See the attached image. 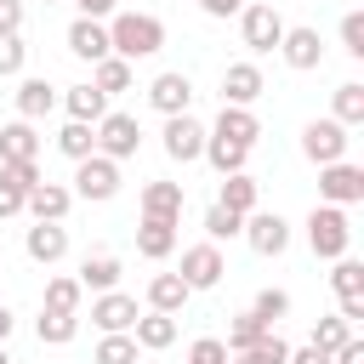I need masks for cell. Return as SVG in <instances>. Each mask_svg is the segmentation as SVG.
Here are the masks:
<instances>
[{"label":"cell","mask_w":364,"mask_h":364,"mask_svg":"<svg viewBox=\"0 0 364 364\" xmlns=\"http://www.w3.org/2000/svg\"><path fill=\"white\" fill-rule=\"evenodd\" d=\"M23 250H28L40 267H57V262L68 256V228H63V222H34V228L23 233Z\"/></svg>","instance_id":"2e32d148"},{"label":"cell","mask_w":364,"mask_h":364,"mask_svg":"<svg viewBox=\"0 0 364 364\" xmlns=\"http://www.w3.org/2000/svg\"><path fill=\"white\" fill-rule=\"evenodd\" d=\"M239 239H245L256 256H284V250H290V222H284L279 210H262V205H256V210L245 216Z\"/></svg>","instance_id":"8992f818"},{"label":"cell","mask_w":364,"mask_h":364,"mask_svg":"<svg viewBox=\"0 0 364 364\" xmlns=\"http://www.w3.org/2000/svg\"><path fill=\"white\" fill-rule=\"evenodd\" d=\"M68 51L74 57H85V63H102L114 46H108V23H97V17H74L68 23Z\"/></svg>","instance_id":"e0dca14e"},{"label":"cell","mask_w":364,"mask_h":364,"mask_svg":"<svg viewBox=\"0 0 364 364\" xmlns=\"http://www.w3.org/2000/svg\"><path fill=\"white\" fill-rule=\"evenodd\" d=\"M284 17H279V6H239V40H245V51L250 57H267V51H279V40H284Z\"/></svg>","instance_id":"3957f363"},{"label":"cell","mask_w":364,"mask_h":364,"mask_svg":"<svg viewBox=\"0 0 364 364\" xmlns=\"http://www.w3.org/2000/svg\"><path fill=\"white\" fill-rule=\"evenodd\" d=\"M330 364H364V341H358V336H347V341L330 353Z\"/></svg>","instance_id":"bcb514c9"},{"label":"cell","mask_w":364,"mask_h":364,"mask_svg":"<svg viewBox=\"0 0 364 364\" xmlns=\"http://www.w3.org/2000/svg\"><path fill=\"white\" fill-rule=\"evenodd\" d=\"M284 364H330V353H318V347L307 341V347H290V358H284Z\"/></svg>","instance_id":"681fc988"},{"label":"cell","mask_w":364,"mask_h":364,"mask_svg":"<svg viewBox=\"0 0 364 364\" xmlns=\"http://www.w3.org/2000/svg\"><path fill=\"white\" fill-rule=\"evenodd\" d=\"M68 205H74V188H63V182H34L28 193H23V210L34 216V222H63L68 216Z\"/></svg>","instance_id":"4fadbf2b"},{"label":"cell","mask_w":364,"mask_h":364,"mask_svg":"<svg viewBox=\"0 0 364 364\" xmlns=\"http://www.w3.org/2000/svg\"><path fill=\"white\" fill-rule=\"evenodd\" d=\"M0 159H40V131H34V119L0 125Z\"/></svg>","instance_id":"d4e9b609"},{"label":"cell","mask_w":364,"mask_h":364,"mask_svg":"<svg viewBox=\"0 0 364 364\" xmlns=\"http://www.w3.org/2000/svg\"><path fill=\"white\" fill-rule=\"evenodd\" d=\"M341 51L347 57H364V11H347L341 17Z\"/></svg>","instance_id":"ee69618b"},{"label":"cell","mask_w":364,"mask_h":364,"mask_svg":"<svg viewBox=\"0 0 364 364\" xmlns=\"http://www.w3.org/2000/svg\"><path fill=\"white\" fill-rule=\"evenodd\" d=\"M250 313H256V318H262V324H279V318H284V313H290V296H284V290H273V284H267V290H256V301H250Z\"/></svg>","instance_id":"60d3db41"},{"label":"cell","mask_w":364,"mask_h":364,"mask_svg":"<svg viewBox=\"0 0 364 364\" xmlns=\"http://www.w3.org/2000/svg\"><path fill=\"white\" fill-rule=\"evenodd\" d=\"M307 250L318 262H336V256L353 250V222H347L341 205H313L307 210Z\"/></svg>","instance_id":"7a4b0ae2"},{"label":"cell","mask_w":364,"mask_h":364,"mask_svg":"<svg viewBox=\"0 0 364 364\" xmlns=\"http://www.w3.org/2000/svg\"><path fill=\"white\" fill-rule=\"evenodd\" d=\"M347 336H353V324H347L341 313H330V318H318V324H313V336H307V341H313L318 353H336Z\"/></svg>","instance_id":"74e56055"},{"label":"cell","mask_w":364,"mask_h":364,"mask_svg":"<svg viewBox=\"0 0 364 364\" xmlns=\"http://www.w3.org/2000/svg\"><path fill=\"white\" fill-rule=\"evenodd\" d=\"M176 273H182V284H188V290H210V284H222V273H228L222 245H210V239H205V245H188Z\"/></svg>","instance_id":"9c48e42d"},{"label":"cell","mask_w":364,"mask_h":364,"mask_svg":"<svg viewBox=\"0 0 364 364\" xmlns=\"http://www.w3.org/2000/svg\"><path fill=\"white\" fill-rule=\"evenodd\" d=\"M0 364H11V353H6V341H0Z\"/></svg>","instance_id":"f5cc1de1"},{"label":"cell","mask_w":364,"mask_h":364,"mask_svg":"<svg viewBox=\"0 0 364 364\" xmlns=\"http://www.w3.org/2000/svg\"><path fill=\"white\" fill-rule=\"evenodd\" d=\"M171 250H176V222H165V216H142V222H136V256L165 262Z\"/></svg>","instance_id":"ffe728a7"},{"label":"cell","mask_w":364,"mask_h":364,"mask_svg":"<svg viewBox=\"0 0 364 364\" xmlns=\"http://www.w3.org/2000/svg\"><path fill=\"white\" fill-rule=\"evenodd\" d=\"M330 290H336V296H364V262H358V256H336Z\"/></svg>","instance_id":"8d00e7d4"},{"label":"cell","mask_w":364,"mask_h":364,"mask_svg":"<svg viewBox=\"0 0 364 364\" xmlns=\"http://www.w3.org/2000/svg\"><path fill=\"white\" fill-rule=\"evenodd\" d=\"M188 364H228V341L222 336H199L188 347Z\"/></svg>","instance_id":"7bdbcfd3"},{"label":"cell","mask_w":364,"mask_h":364,"mask_svg":"<svg viewBox=\"0 0 364 364\" xmlns=\"http://www.w3.org/2000/svg\"><path fill=\"white\" fill-rule=\"evenodd\" d=\"M57 154H68V159L97 154V125H85V119H63V131H57Z\"/></svg>","instance_id":"4dcf8cb0"},{"label":"cell","mask_w":364,"mask_h":364,"mask_svg":"<svg viewBox=\"0 0 364 364\" xmlns=\"http://www.w3.org/2000/svg\"><path fill=\"white\" fill-rule=\"evenodd\" d=\"M108 46H114V57H125V63L154 57V51L165 46V23H159L154 11H114V17H108Z\"/></svg>","instance_id":"6da1fadb"},{"label":"cell","mask_w":364,"mask_h":364,"mask_svg":"<svg viewBox=\"0 0 364 364\" xmlns=\"http://www.w3.org/2000/svg\"><path fill=\"white\" fill-rule=\"evenodd\" d=\"M63 108H68V119H85V125H97V119L108 114V97H102L91 80H80V85H68V91H63Z\"/></svg>","instance_id":"cb8c5ba5"},{"label":"cell","mask_w":364,"mask_h":364,"mask_svg":"<svg viewBox=\"0 0 364 364\" xmlns=\"http://www.w3.org/2000/svg\"><path fill=\"white\" fill-rule=\"evenodd\" d=\"M182 205H188L182 182H148V188H142V216H165V222H182Z\"/></svg>","instance_id":"603a6c76"},{"label":"cell","mask_w":364,"mask_h":364,"mask_svg":"<svg viewBox=\"0 0 364 364\" xmlns=\"http://www.w3.org/2000/svg\"><path fill=\"white\" fill-rule=\"evenodd\" d=\"M239 6H245V0H199L205 17H239Z\"/></svg>","instance_id":"f907efd6"},{"label":"cell","mask_w":364,"mask_h":364,"mask_svg":"<svg viewBox=\"0 0 364 364\" xmlns=\"http://www.w3.org/2000/svg\"><path fill=\"white\" fill-rule=\"evenodd\" d=\"M0 182L17 188V193H28L40 182V159H0Z\"/></svg>","instance_id":"ab89813d"},{"label":"cell","mask_w":364,"mask_h":364,"mask_svg":"<svg viewBox=\"0 0 364 364\" xmlns=\"http://www.w3.org/2000/svg\"><path fill=\"white\" fill-rule=\"evenodd\" d=\"M188 296H193V290L182 284V273H154V279H148V307H154V313H182Z\"/></svg>","instance_id":"484cf974"},{"label":"cell","mask_w":364,"mask_h":364,"mask_svg":"<svg viewBox=\"0 0 364 364\" xmlns=\"http://www.w3.org/2000/svg\"><path fill=\"white\" fill-rule=\"evenodd\" d=\"M267 91V80H262V68L245 57V63H228L222 68V102H239V108H250L256 97Z\"/></svg>","instance_id":"9a60e30c"},{"label":"cell","mask_w":364,"mask_h":364,"mask_svg":"<svg viewBox=\"0 0 364 364\" xmlns=\"http://www.w3.org/2000/svg\"><path fill=\"white\" fill-rule=\"evenodd\" d=\"M80 290H119V256H108V250H97V256H85L80 262Z\"/></svg>","instance_id":"4316f807"},{"label":"cell","mask_w":364,"mask_h":364,"mask_svg":"<svg viewBox=\"0 0 364 364\" xmlns=\"http://www.w3.org/2000/svg\"><path fill=\"white\" fill-rule=\"evenodd\" d=\"M23 63H28V46H23V34H0V80L23 74Z\"/></svg>","instance_id":"b9f144b4"},{"label":"cell","mask_w":364,"mask_h":364,"mask_svg":"<svg viewBox=\"0 0 364 364\" xmlns=\"http://www.w3.org/2000/svg\"><path fill=\"white\" fill-rule=\"evenodd\" d=\"M0 34H23V0H0Z\"/></svg>","instance_id":"f6af8a7d"},{"label":"cell","mask_w":364,"mask_h":364,"mask_svg":"<svg viewBox=\"0 0 364 364\" xmlns=\"http://www.w3.org/2000/svg\"><path fill=\"white\" fill-rule=\"evenodd\" d=\"M318 199L324 205H358L364 199V165H353V159H330V165H318Z\"/></svg>","instance_id":"5b68a950"},{"label":"cell","mask_w":364,"mask_h":364,"mask_svg":"<svg viewBox=\"0 0 364 364\" xmlns=\"http://www.w3.org/2000/svg\"><path fill=\"white\" fill-rule=\"evenodd\" d=\"M131 341L142 347V353H165L171 341H176V313H136V324H131Z\"/></svg>","instance_id":"d6986e66"},{"label":"cell","mask_w":364,"mask_h":364,"mask_svg":"<svg viewBox=\"0 0 364 364\" xmlns=\"http://www.w3.org/2000/svg\"><path fill=\"white\" fill-rule=\"evenodd\" d=\"M267 330H273V324H262L250 307H245V313H233V324H228V353H245V347H256Z\"/></svg>","instance_id":"d590c367"},{"label":"cell","mask_w":364,"mask_h":364,"mask_svg":"<svg viewBox=\"0 0 364 364\" xmlns=\"http://www.w3.org/2000/svg\"><path fill=\"white\" fill-rule=\"evenodd\" d=\"M80 279L74 273H57V279H46V301L40 307H51V313H80Z\"/></svg>","instance_id":"d6a6232c"},{"label":"cell","mask_w":364,"mask_h":364,"mask_svg":"<svg viewBox=\"0 0 364 364\" xmlns=\"http://www.w3.org/2000/svg\"><path fill=\"white\" fill-rule=\"evenodd\" d=\"M11 324H17V313H11V307H6V301H0V341H6V336H11Z\"/></svg>","instance_id":"816d5d0a"},{"label":"cell","mask_w":364,"mask_h":364,"mask_svg":"<svg viewBox=\"0 0 364 364\" xmlns=\"http://www.w3.org/2000/svg\"><path fill=\"white\" fill-rule=\"evenodd\" d=\"M34 336H40V347H68V341L80 336V313H51V307H40Z\"/></svg>","instance_id":"83f0119b"},{"label":"cell","mask_w":364,"mask_h":364,"mask_svg":"<svg viewBox=\"0 0 364 364\" xmlns=\"http://www.w3.org/2000/svg\"><path fill=\"white\" fill-rule=\"evenodd\" d=\"M284 358H290V341H284V336H273V330H267L256 347H245V353H228V364H284Z\"/></svg>","instance_id":"e575fe53"},{"label":"cell","mask_w":364,"mask_h":364,"mask_svg":"<svg viewBox=\"0 0 364 364\" xmlns=\"http://www.w3.org/2000/svg\"><path fill=\"white\" fill-rule=\"evenodd\" d=\"M210 136H228V142H239V148H256V136H262V119H256L250 108H239V102H222V114H216Z\"/></svg>","instance_id":"ac0fdd59"},{"label":"cell","mask_w":364,"mask_h":364,"mask_svg":"<svg viewBox=\"0 0 364 364\" xmlns=\"http://www.w3.org/2000/svg\"><path fill=\"white\" fill-rule=\"evenodd\" d=\"M119 193V159H108V154H85V159H74V199H114Z\"/></svg>","instance_id":"277c9868"},{"label":"cell","mask_w":364,"mask_h":364,"mask_svg":"<svg viewBox=\"0 0 364 364\" xmlns=\"http://www.w3.org/2000/svg\"><path fill=\"white\" fill-rule=\"evenodd\" d=\"M0 273H6V267H0Z\"/></svg>","instance_id":"11a10c76"},{"label":"cell","mask_w":364,"mask_h":364,"mask_svg":"<svg viewBox=\"0 0 364 364\" xmlns=\"http://www.w3.org/2000/svg\"><path fill=\"white\" fill-rule=\"evenodd\" d=\"M136 148H142V125H136L131 114H114V108H108V114L97 119V154H108V159L125 165V159H136Z\"/></svg>","instance_id":"52a82bcc"},{"label":"cell","mask_w":364,"mask_h":364,"mask_svg":"<svg viewBox=\"0 0 364 364\" xmlns=\"http://www.w3.org/2000/svg\"><path fill=\"white\" fill-rule=\"evenodd\" d=\"M131 80H136V74H131V63H125V57H114V51H108L102 63H91V85H97L102 97H119V91H131Z\"/></svg>","instance_id":"f1b7e54d"},{"label":"cell","mask_w":364,"mask_h":364,"mask_svg":"<svg viewBox=\"0 0 364 364\" xmlns=\"http://www.w3.org/2000/svg\"><path fill=\"white\" fill-rule=\"evenodd\" d=\"M216 205H222V210H233V216H250V210L262 205V182H256V176H245V171H233V176H222Z\"/></svg>","instance_id":"44dd1931"},{"label":"cell","mask_w":364,"mask_h":364,"mask_svg":"<svg viewBox=\"0 0 364 364\" xmlns=\"http://www.w3.org/2000/svg\"><path fill=\"white\" fill-rule=\"evenodd\" d=\"M51 108H57V85L40 80V74H28V80L17 85V119H46Z\"/></svg>","instance_id":"7402d4cb"},{"label":"cell","mask_w":364,"mask_h":364,"mask_svg":"<svg viewBox=\"0 0 364 364\" xmlns=\"http://www.w3.org/2000/svg\"><path fill=\"white\" fill-rule=\"evenodd\" d=\"M46 6H57V0H46Z\"/></svg>","instance_id":"db71d44e"},{"label":"cell","mask_w":364,"mask_h":364,"mask_svg":"<svg viewBox=\"0 0 364 364\" xmlns=\"http://www.w3.org/2000/svg\"><path fill=\"white\" fill-rule=\"evenodd\" d=\"M148 108L154 114H188L193 108V80L182 74V68H165V74H154V85H148Z\"/></svg>","instance_id":"30bf717a"},{"label":"cell","mask_w":364,"mask_h":364,"mask_svg":"<svg viewBox=\"0 0 364 364\" xmlns=\"http://www.w3.org/2000/svg\"><path fill=\"white\" fill-rule=\"evenodd\" d=\"M347 125L341 119H307V131H301V154L313 159V165H330V159H347Z\"/></svg>","instance_id":"ba28073f"},{"label":"cell","mask_w":364,"mask_h":364,"mask_svg":"<svg viewBox=\"0 0 364 364\" xmlns=\"http://www.w3.org/2000/svg\"><path fill=\"white\" fill-rule=\"evenodd\" d=\"M279 57L296 68V74H307V68H318L324 63V40H318V28H284V40H279Z\"/></svg>","instance_id":"5bb4252c"},{"label":"cell","mask_w":364,"mask_h":364,"mask_svg":"<svg viewBox=\"0 0 364 364\" xmlns=\"http://www.w3.org/2000/svg\"><path fill=\"white\" fill-rule=\"evenodd\" d=\"M74 6H80V17H97V23H108L119 11V0H74Z\"/></svg>","instance_id":"7dc6e473"},{"label":"cell","mask_w":364,"mask_h":364,"mask_svg":"<svg viewBox=\"0 0 364 364\" xmlns=\"http://www.w3.org/2000/svg\"><path fill=\"white\" fill-rule=\"evenodd\" d=\"M239 228H245V216H233V210H222V205H210V210H205V239H210V245L239 239Z\"/></svg>","instance_id":"f35d334b"},{"label":"cell","mask_w":364,"mask_h":364,"mask_svg":"<svg viewBox=\"0 0 364 364\" xmlns=\"http://www.w3.org/2000/svg\"><path fill=\"white\" fill-rule=\"evenodd\" d=\"M136 341H131V330H108L102 341H97V353H91V364H136Z\"/></svg>","instance_id":"836d02e7"},{"label":"cell","mask_w":364,"mask_h":364,"mask_svg":"<svg viewBox=\"0 0 364 364\" xmlns=\"http://www.w3.org/2000/svg\"><path fill=\"white\" fill-rule=\"evenodd\" d=\"M6 216H23V193L0 182V222H6Z\"/></svg>","instance_id":"c3c4849f"},{"label":"cell","mask_w":364,"mask_h":364,"mask_svg":"<svg viewBox=\"0 0 364 364\" xmlns=\"http://www.w3.org/2000/svg\"><path fill=\"white\" fill-rule=\"evenodd\" d=\"M136 313H142V307H136V296H125V290H97V296H91V324H97L102 336H108V330H131Z\"/></svg>","instance_id":"7c38bea8"},{"label":"cell","mask_w":364,"mask_h":364,"mask_svg":"<svg viewBox=\"0 0 364 364\" xmlns=\"http://www.w3.org/2000/svg\"><path fill=\"white\" fill-rule=\"evenodd\" d=\"M199 159H210V171H216V176H233V171H245L250 148H239V142H228V136H210V131H205V154H199Z\"/></svg>","instance_id":"f546056e"},{"label":"cell","mask_w":364,"mask_h":364,"mask_svg":"<svg viewBox=\"0 0 364 364\" xmlns=\"http://www.w3.org/2000/svg\"><path fill=\"white\" fill-rule=\"evenodd\" d=\"M330 108H336L330 119H341L347 131H353V125H364V85H358V80H341V85H336V102H330Z\"/></svg>","instance_id":"1f68e13d"},{"label":"cell","mask_w":364,"mask_h":364,"mask_svg":"<svg viewBox=\"0 0 364 364\" xmlns=\"http://www.w3.org/2000/svg\"><path fill=\"white\" fill-rule=\"evenodd\" d=\"M159 142H165V154H171L176 165H193V159L205 154V125H199L193 114H171L165 131H159Z\"/></svg>","instance_id":"8fae6325"}]
</instances>
